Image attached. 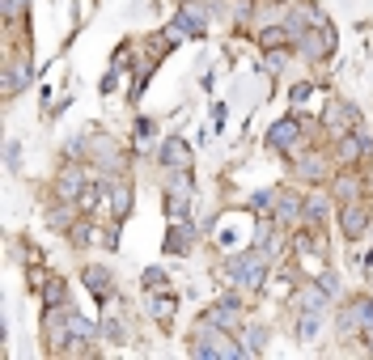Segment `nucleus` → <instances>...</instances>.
I'll list each match as a JSON object with an SVG mask.
<instances>
[{
  "instance_id": "f257e3e1",
  "label": "nucleus",
  "mask_w": 373,
  "mask_h": 360,
  "mask_svg": "<svg viewBox=\"0 0 373 360\" xmlns=\"http://www.w3.org/2000/svg\"><path fill=\"white\" fill-rule=\"evenodd\" d=\"M263 272H268V246L246 250V255H238V259L225 263V276H229L234 284H242V289H259V284H263Z\"/></svg>"
},
{
  "instance_id": "f03ea898",
  "label": "nucleus",
  "mask_w": 373,
  "mask_h": 360,
  "mask_svg": "<svg viewBox=\"0 0 373 360\" xmlns=\"http://www.w3.org/2000/svg\"><path fill=\"white\" fill-rule=\"evenodd\" d=\"M191 352H195V356H225V360L242 356V348H238V344H229L225 327H212V323H200V339L191 344Z\"/></svg>"
},
{
  "instance_id": "7ed1b4c3",
  "label": "nucleus",
  "mask_w": 373,
  "mask_h": 360,
  "mask_svg": "<svg viewBox=\"0 0 373 360\" xmlns=\"http://www.w3.org/2000/svg\"><path fill=\"white\" fill-rule=\"evenodd\" d=\"M373 327V301H352V306H344V314H340V335H365Z\"/></svg>"
},
{
  "instance_id": "20e7f679",
  "label": "nucleus",
  "mask_w": 373,
  "mask_h": 360,
  "mask_svg": "<svg viewBox=\"0 0 373 360\" xmlns=\"http://www.w3.org/2000/svg\"><path fill=\"white\" fill-rule=\"evenodd\" d=\"M170 34H208V13H204V4H200V0H187V4L178 8L174 25H170Z\"/></svg>"
},
{
  "instance_id": "39448f33",
  "label": "nucleus",
  "mask_w": 373,
  "mask_h": 360,
  "mask_svg": "<svg viewBox=\"0 0 373 360\" xmlns=\"http://www.w3.org/2000/svg\"><path fill=\"white\" fill-rule=\"evenodd\" d=\"M340 225H344V238H361V233H365V225H369L365 204H348V208H344V216H340Z\"/></svg>"
},
{
  "instance_id": "423d86ee",
  "label": "nucleus",
  "mask_w": 373,
  "mask_h": 360,
  "mask_svg": "<svg viewBox=\"0 0 373 360\" xmlns=\"http://www.w3.org/2000/svg\"><path fill=\"white\" fill-rule=\"evenodd\" d=\"M297 132H302L297 119H280V123L268 132V140H272V149H293V144H297Z\"/></svg>"
},
{
  "instance_id": "0eeeda50",
  "label": "nucleus",
  "mask_w": 373,
  "mask_h": 360,
  "mask_svg": "<svg viewBox=\"0 0 373 360\" xmlns=\"http://www.w3.org/2000/svg\"><path fill=\"white\" fill-rule=\"evenodd\" d=\"M204 323H212V327H238L242 323V310H238V301H221V306H212L204 314Z\"/></svg>"
},
{
  "instance_id": "6e6552de",
  "label": "nucleus",
  "mask_w": 373,
  "mask_h": 360,
  "mask_svg": "<svg viewBox=\"0 0 373 360\" xmlns=\"http://www.w3.org/2000/svg\"><path fill=\"white\" fill-rule=\"evenodd\" d=\"M161 161H166V166H178V170H187V166H191V149H187L183 140H166V149H161Z\"/></svg>"
},
{
  "instance_id": "1a4fd4ad",
  "label": "nucleus",
  "mask_w": 373,
  "mask_h": 360,
  "mask_svg": "<svg viewBox=\"0 0 373 360\" xmlns=\"http://www.w3.org/2000/svg\"><path fill=\"white\" fill-rule=\"evenodd\" d=\"M110 212H115L119 221L132 212V187H127V182H115V187H110Z\"/></svg>"
},
{
  "instance_id": "9d476101",
  "label": "nucleus",
  "mask_w": 373,
  "mask_h": 360,
  "mask_svg": "<svg viewBox=\"0 0 373 360\" xmlns=\"http://www.w3.org/2000/svg\"><path fill=\"white\" fill-rule=\"evenodd\" d=\"M81 191H85L81 170H64V174H59V195H64V199H81Z\"/></svg>"
},
{
  "instance_id": "9b49d317",
  "label": "nucleus",
  "mask_w": 373,
  "mask_h": 360,
  "mask_svg": "<svg viewBox=\"0 0 373 360\" xmlns=\"http://www.w3.org/2000/svg\"><path fill=\"white\" fill-rule=\"evenodd\" d=\"M25 81H30V64H13V68H8V76H4L0 85H4V93H21V89H25Z\"/></svg>"
},
{
  "instance_id": "f8f14e48",
  "label": "nucleus",
  "mask_w": 373,
  "mask_h": 360,
  "mask_svg": "<svg viewBox=\"0 0 373 360\" xmlns=\"http://www.w3.org/2000/svg\"><path fill=\"white\" fill-rule=\"evenodd\" d=\"M191 246V229H187V221H178V225H170V238H166V250H174V255H183Z\"/></svg>"
},
{
  "instance_id": "ddd939ff",
  "label": "nucleus",
  "mask_w": 373,
  "mask_h": 360,
  "mask_svg": "<svg viewBox=\"0 0 373 360\" xmlns=\"http://www.w3.org/2000/svg\"><path fill=\"white\" fill-rule=\"evenodd\" d=\"M85 284H89L93 297H106V293H110V276H106L102 267H85Z\"/></svg>"
},
{
  "instance_id": "4468645a",
  "label": "nucleus",
  "mask_w": 373,
  "mask_h": 360,
  "mask_svg": "<svg viewBox=\"0 0 373 360\" xmlns=\"http://www.w3.org/2000/svg\"><path fill=\"white\" fill-rule=\"evenodd\" d=\"M361 153H365V140L361 136H344L340 140V161H357Z\"/></svg>"
},
{
  "instance_id": "2eb2a0df",
  "label": "nucleus",
  "mask_w": 373,
  "mask_h": 360,
  "mask_svg": "<svg viewBox=\"0 0 373 360\" xmlns=\"http://www.w3.org/2000/svg\"><path fill=\"white\" fill-rule=\"evenodd\" d=\"M302 310L319 318V314L327 310V289H306V306H302Z\"/></svg>"
},
{
  "instance_id": "dca6fc26",
  "label": "nucleus",
  "mask_w": 373,
  "mask_h": 360,
  "mask_svg": "<svg viewBox=\"0 0 373 360\" xmlns=\"http://www.w3.org/2000/svg\"><path fill=\"white\" fill-rule=\"evenodd\" d=\"M42 301H47V306H64V280H51V284L42 289Z\"/></svg>"
},
{
  "instance_id": "f3484780",
  "label": "nucleus",
  "mask_w": 373,
  "mask_h": 360,
  "mask_svg": "<svg viewBox=\"0 0 373 360\" xmlns=\"http://www.w3.org/2000/svg\"><path fill=\"white\" fill-rule=\"evenodd\" d=\"M68 335H76V339H93V327H89L85 318L72 314V318H68Z\"/></svg>"
},
{
  "instance_id": "a211bd4d",
  "label": "nucleus",
  "mask_w": 373,
  "mask_h": 360,
  "mask_svg": "<svg viewBox=\"0 0 373 360\" xmlns=\"http://www.w3.org/2000/svg\"><path fill=\"white\" fill-rule=\"evenodd\" d=\"M72 242H76V246H89V242H98V229H93V225H76V229H72Z\"/></svg>"
},
{
  "instance_id": "6ab92c4d",
  "label": "nucleus",
  "mask_w": 373,
  "mask_h": 360,
  "mask_svg": "<svg viewBox=\"0 0 373 360\" xmlns=\"http://www.w3.org/2000/svg\"><path fill=\"white\" fill-rule=\"evenodd\" d=\"M98 199H102V191H98V187H85V191H81V199H76V204H81V208H85V212H93V208H98Z\"/></svg>"
},
{
  "instance_id": "aec40b11",
  "label": "nucleus",
  "mask_w": 373,
  "mask_h": 360,
  "mask_svg": "<svg viewBox=\"0 0 373 360\" xmlns=\"http://www.w3.org/2000/svg\"><path fill=\"white\" fill-rule=\"evenodd\" d=\"M153 314H157L161 323H170V314H174V297H157V301H153Z\"/></svg>"
},
{
  "instance_id": "412c9836",
  "label": "nucleus",
  "mask_w": 373,
  "mask_h": 360,
  "mask_svg": "<svg viewBox=\"0 0 373 360\" xmlns=\"http://www.w3.org/2000/svg\"><path fill=\"white\" fill-rule=\"evenodd\" d=\"M276 216H280V221H293V216H297V199H293V195H285V199H280V212H276Z\"/></svg>"
},
{
  "instance_id": "4be33fe9",
  "label": "nucleus",
  "mask_w": 373,
  "mask_h": 360,
  "mask_svg": "<svg viewBox=\"0 0 373 360\" xmlns=\"http://www.w3.org/2000/svg\"><path fill=\"white\" fill-rule=\"evenodd\" d=\"M0 8H4V17H21L25 13V0H0Z\"/></svg>"
},
{
  "instance_id": "5701e85b",
  "label": "nucleus",
  "mask_w": 373,
  "mask_h": 360,
  "mask_svg": "<svg viewBox=\"0 0 373 360\" xmlns=\"http://www.w3.org/2000/svg\"><path fill=\"white\" fill-rule=\"evenodd\" d=\"M285 38H289V34H285L280 25H276V30H263V42H268V47H272V42H285Z\"/></svg>"
},
{
  "instance_id": "b1692460",
  "label": "nucleus",
  "mask_w": 373,
  "mask_h": 360,
  "mask_svg": "<svg viewBox=\"0 0 373 360\" xmlns=\"http://www.w3.org/2000/svg\"><path fill=\"white\" fill-rule=\"evenodd\" d=\"M149 132H153V123H149V119H140V123H136V144H144V140H149Z\"/></svg>"
},
{
  "instance_id": "393cba45",
  "label": "nucleus",
  "mask_w": 373,
  "mask_h": 360,
  "mask_svg": "<svg viewBox=\"0 0 373 360\" xmlns=\"http://www.w3.org/2000/svg\"><path fill=\"white\" fill-rule=\"evenodd\" d=\"M144 284H149V289H166V276H161V272H157V267H153V272H149V276H144Z\"/></svg>"
},
{
  "instance_id": "a878e982",
  "label": "nucleus",
  "mask_w": 373,
  "mask_h": 360,
  "mask_svg": "<svg viewBox=\"0 0 373 360\" xmlns=\"http://www.w3.org/2000/svg\"><path fill=\"white\" fill-rule=\"evenodd\" d=\"M268 68L280 72V68H285V51H272V55H268Z\"/></svg>"
},
{
  "instance_id": "bb28decb",
  "label": "nucleus",
  "mask_w": 373,
  "mask_h": 360,
  "mask_svg": "<svg viewBox=\"0 0 373 360\" xmlns=\"http://www.w3.org/2000/svg\"><path fill=\"white\" fill-rule=\"evenodd\" d=\"M306 216L319 221V216H323V199H310V204H306Z\"/></svg>"
},
{
  "instance_id": "cd10ccee",
  "label": "nucleus",
  "mask_w": 373,
  "mask_h": 360,
  "mask_svg": "<svg viewBox=\"0 0 373 360\" xmlns=\"http://www.w3.org/2000/svg\"><path fill=\"white\" fill-rule=\"evenodd\" d=\"M246 339H251V352H263V331H259V327H255Z\"/></svg>"
},
{
  "instance_id": "c85d7f7f",
  "label": "nucleus",
  "mask_w": 373,
  "mask_h": 360,
  "mask_svg": "<svg viewBox=\"0 0 373 360\" xmlns=\"http://www.w3.org/2000/svg\"><path fill=\"white\" fill-rule=\"evenodd\" d=\"M306 98H310V85H306V81H302V85H293V102H306Z\"/></svg>"
},
{
  "instance_id": "c756f323",
  "label": "nucleus",
  "mask_w": 373,
  "mask_h": 360,
  "mask_svg": "<svg viewBox=\"0 0 373 360\" xmlns=\"http://www.w3.org/2000/svg\"><path fill=\"white\" fill-rule=\"evenodd\" d=\"M365 339H369V348H373V327H369V331H365Z\"/></svg>"
}]
</instances>
